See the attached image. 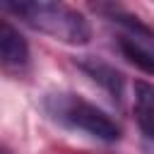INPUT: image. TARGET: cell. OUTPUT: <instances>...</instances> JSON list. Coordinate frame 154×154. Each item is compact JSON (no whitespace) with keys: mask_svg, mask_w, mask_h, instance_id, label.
<instances>
[{"mask_svg":"<svg viewBox=\"0 0 154 154\" xmlns=\"http://www.w3.org/2000/svg\"><path fill=\"white\" fill-rule=\"evenodd\" d=\"M5 12L19 17L34 31H41L67 46H84L91 38L89 19L72 5L53 0H31V2H5Z\"/></svg>","mask_w":154,"mask_h":154,"instance_id":"6da1fadb","label":"cell"},{"mask_svg":"<svg viewBox=\"0 0 154 154\" xmlns=\"http://www.w3.org/2000/svg\"><path fill=\"white\" fill-rule=\"evenodd\" d=\"M43 111L60 123L63 128H70L75 132L89 135L99 142H118L123 130L120 125L101 111L96 103L87 101L84 96L75 91H53L43 96Z\"/></svg>","mask_w":154,"mask_h":154,"instance_id":"7a4b0ae2","label":"cell"},{"mask_svg":"<svg viewBox=\"0 0 154 154\" xmlns=\"http://www.w3.org/2000/svg\"><path fill=\"white\" fill-rule=\"evenodd\" d=\"M94 10H96L99 14H103L108 22L118 24V26L125 31L123 36H128V38H132V41H137V43H144V46H149V48H154V29H149L137 14L123 10L120 5H113V2H99V5H94Z\"/></svg>","mask_w":154,"mask_h":154,"instance_id":"3957f363","label":"cell"},{"mask_svg":"<svg viewBox=\"0 0 154 154\" xmlns=\"http://www.w3.org/2000/svg\"><path fill=\"white\" fill-rule=\"evenodd\" d=\"M0 60L5 70H22L29 65V43L7 19L0 22Z\"/></svg>","mask_w":154,"mask_h":154,"instance_id":"277c9868","label":"cell"},{"mask_svg":"<svg viewBox=\"0 0 154 154\" xmlns=\"http://www.w3.org/2000/svg\"><path fill=\"white\" fill-rule=\"evenodd\" d=\"M77 65H79V70H82L84 75H89L99 87H103V89L111 94V99L120 101L123 89H125V77H123V72H118L113 65H108V63H103V60H99V58H91V55L79 58Z\"/></svg>","mask_w":154,"mask_h":154,"instance_id":"5b68a950","label":"cell"},{"mask_svg":"<svg viewBox=\"0 0 154 154\" xmlns=\"http://www.w3.org/2000/svg\"><path fill=\"white\" fill-rule=\"evenodd\" d=\"M135 120L140 130L154 140V87L147 82H135V101H132Z\"/></svg>","mask_w":154,"mask_h":154,"instance_id":"8992f818","label":"cell"},{"mask_svg":"<svg viewBox=\"0 0 154 154\" xmlns=\"http://www.w3.org/2000/svg\"><path fill=\"white\" fill-rule=\"evenodd\" d=\"M118 48H120V53L128 63H132L135 67H140L147 75H154V48H149L144 43H137L128 36L118 38Z\"/></svg>","mask_w":154,"mask_h":154,"instance_id":"52a82bcc","label":"cell"}]
</instances>
